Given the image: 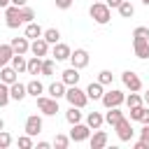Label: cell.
Returning <instances> with one entry per match:
<instances>
[{"mask_svg": "<svg viewBox=\"0 0 149 149\" xmlns=\"http://www.w3.org/2000/svg\"><path fill=\"white\" fill-rule=\"evenodd\" d=\"M28 0H12V5H16V7H23Z\"/></svg>", "mask_w": 149, "mask_h": 149, "instance_id": "7dc6e473", "label": "cell"}, {"mask_svg": "<svg viewBox=\"0 0 149 149\" xmlns=\"http://www.w3.org/2000/svg\"><path fill=\"white\" fill-rule=\"evenodd\" d=\"M19 79V72L12 68V65H2L0 68V81H5V84H14Z\"/></svg>", "mask_w": 149, "mask_h": 149, "instance_id": "e0dca14e", "label": "cell"}, {"mask_svg": "<svg viewBox=\"0 0 149 149\" xmlns=\"http://www.w3.org/2000/svg\"><path fill=\"white\" fill-rule=\"evenodd\" d=\"M133 40H149V28L147 26H137L133 30Z\"/></svg>", "mask_w": 149, "mask_h": 149, "instance_id": "d590c367", "label": "cell"}, {"mask_svg": "<svg viewBox=\"0 0 149 149\" xmlns=\"http://www.w3.org/2000/svg\"><path fill=\"white\" fill-rule=\"evenodd\" d=\"M79 70L77 68H68V70H63V77H61V81L65 84V86H74V84H79Z\"/></svg>", "mask_w": 149, "mask_h": 149, "instance_id": "2e32d148", "label": "cell"}, {"mask_svg": "<svg viewBox=\"0 0 149 149\" xmlns=\"http://www.w3.org/2000/svg\"><path fill=\"white\" fill-rule=\"evenodd\" d=\"M54 2H56V7H58V9H68V7H72V2H74V0H54Z\"/></svg>", "mask_w": 149, "mask_h": 149, "instance_id": "b9f144b4", "label": "cell"}, {"mask_svg": "<svg viewBox=\"0 0 149 149\" xmlns=\"http://www.w3.org/2000/svg\"><path fill=\"white\" fill-rule=\"evenodd\" d=\"M65 100L70 102V105H74V107H86V102H88V95H86V91H81L77 84L74 86H68L65 88Z\"/></svg>", "mask_w": 149, "mask_h": 149, "instance_id": "7a4b0ae2", "label": "cell"}, {"mask_svg": "<svg viewBox=\"0 0 149 149\" xmlns=\"http://www.w3.org/2000/svg\"><path fill=\"white\" fill-rule=\"evenodd\" d=\"M142 102H147V105H149V91L144 93V98H142Z\"/></svg>", "mask_w": 149, "mask_h": 149, "instance_id": "681fc988", "label": "cell"}, {"mask_svg": "<svg viewBox=\"0 0 149 149\" xmlns=\"http://www.w3.org/2000/svg\"><path fill=\"white\" fill-rule=\"evenodd\" d=\"M12 144V135L7 130H0V149H7Z\"/></svg>", "mask_w": 149, "mask_h": 149, "instance_id": "ab89813d", "label": "cell"}, {"mask_svg": "<svg viewBox=\"0 0 149 149\" xmlns=\"http://www.w3.org/2000/svg\"><path fill=\"white\" fill-rule=\"evenodd\" d=\"M133 149H149V147H147V144H144V142H142V140H137V142H135V144H133Z\"/></svg>", "mask_w": 149, "mask_h": 149, "instance_id": "f6af8a7d", "label": "cell"}, {"mask_svg": "<svg viewBox=\"0 0 149 149\" xmlns=\"http://www.w3.org/2000/svg\"><path fill=\"white\" fill-rule=\"evenodd\" d=\"M116 9H119V14H121L123 19H130V16L135 14V7H133V5L128 2V0H123V2H121V5L116 7Z\"/></svg>", "mask_w": 149, "mask_h": 149, "instance_id": "f1b7e54d", "label": "cell"}, {"mask_svg": "<svg viewBox=\"0 0 149 149\" xmlns=\"http://www.w3.org/2000/svg\"><path fill=\"white\" fill-rule=\"evenodd\" d=\"M102 93H105V88H102L100 81H91V84L86 86V95H88V100H100Z\"/></svg>", "mask_w": 149, "mask_h": 149, "instance_id": "d6986e66", "label": "cell"}, {"mask_svg": "<svg viewBox=\"0 0 149 149\" xmlns=\"http://www.w3.org/2000/svg\"><path fill=\"white\" fill-rule=\"evenodd\" d=\"M88 16H91L95 23L105 26V23H109V19H112V9L100 0V2H93V5L88 7Z\"/></svg>", "mask_w": 149, "mask_h": 149, "instance_id": "6da1fadb", "label": "cell"}, {"mask_svg": "<svg viewBox=\"0 0 149 149\" xmlns=\"http://www.w3.org/2000/svg\"><path fill=\"white\" fill-rule=\"evenodd\" d=\"M123 102H126L128 107H135V105H142V95H140L137 91H130V95H128V98H126Z\"/></svg>", "mask_w": 149, "mask_h": 149, "instance_id": "e575fe53", "label": "cell"}, {"mask_svg": "<svg viewBox=\"0 0 149 149\" xmlns=\"http://www.w3.org/2000/svg\"><path fill=\"white\" fill-rule=\"evenodd\" d=\"M9 44H12L14 54H23V56H26V54L30 51V42H28V37H26V35H23V37H12V42H9Z\"/></svg>", "mask_w": 149, "mask_h": 149, "instance_id": "4fadbf2b", "label": "cell"}, {"mask_svg": "<svg viewBox=\"0 0 149 149\" xmlns=\"http://www.w3.org/2000/svg\"><path fill=\"white\" fill-rule=\"evenodd\" d=\"M35 100H37L40 112H42V114H47V116H54L56 112H61V109H58V100H56V98H51V95H37Z\"/></svg>", "mask_w": 149, "mask_h": 149, "instance_id": "3957f363", "label": "cell"}, {"mask_svg": "<svg viewBox=\"0 0 149 149\" xmlns=\"http://www.w3.org/2000/svg\"><path fill=\"white\" fill-rule=\"evenodd\" d=\"M12 56H14L12 44H0V68H2V65H7V63L12 61Z\"/></svg>", "mask_w": 149, "mask_h": 149, "instance_id": "83f0119b", "label": "cell"}, {"mask_svg": "<svg viewBox=\"0 0 149 149\" xmlns=\"http://www.w3.org/2000/svg\"><path fill=\"white\" fill-rule=\"evenodd\" d=\"M9 63H12V68H14L19 74H21V72H26V65H28V61L23 58V54H14Z\"/></svg>", "mask_w": 149, "mask_h": 149, "instance_id": "484cf974", "label": "cell"}, {"mask_svg": "<svg viewBox=\"0 0 149 149\" xmlns=\"http://www.w3.org/2000/svg\"><path fill=\"white\" fill-rule=\"evenodd\" d=\"M9 84H5V81H0V107H5V105H9Z\"/></svg>", "mask_w": 149, "mask_h": 149, "instance_id": "4dcf8cb0", "label": "cell"}, {"mask_svg": "<svg viewBox=\"0 0 149 149\" xmlns=\"http://www.w3.org/2000/svg\"><path fill=\"white\" fill-rule=\"evenodd\" d=\"M30 54H33V56H40V58L47 56V54H49V42H47L44 37L33 40V42H30Z\"/></svg>", "mask_w": 149, "mask_h": 149, "instance_id": "7c38bea8", "label": "cell"}, {"mask_svg": "<svg viewBox=\"0 0 149 149\" xmlns=\"http://www.w3.org/2000/svg\"><path fill=\"white\" fill-rule=\"evenodd\" d=\"M91 137V128L86 126V123H72V130H70V140L72 142H84V140H88Z\"/></svg>", "mask_w": 149, "mask_h": 149, "instance_id": "52a82bcc", "label": "cell"}, {"mask_svg": "<svg viewBox=\"0 0 149 149\" xmlns=\"http://www.w3.org/2000/svg\"><path fill=\"white\" fill-rule=\"evenodd\" d=\"M88 144H91V149H102L107 144V133L100 130V128H95V133L88 137Z\"/></svg>", "mask_w": 149, "mask_h": 149, "instance_id": "9a60e30c", "label": "cell"}, {"mask_svg": "<svg viewBox=\"0 0 149 149\" xmlns=\"http://www.w3.org/2000/svg\"><path fill=\"white\" fill-rule=\"evenodd\" d=\"M102 2H105V5H107V7L112 9V7H119V5L123 2V0H102Z\"/></svg>", "mask_w": 149, "mask_h": 149, "instance_id": "7bdbcfd3", "label": "cell"}, {"mask_svg": "<svg viewBox=\"0 0 149 149\" xmlns=\"http://www.w3.org/2000/svg\"><path fill=\"white\" fill-rule=\"evenodd\" d=\"M112 79H114V74H112L109 70H100V72H98V81H100L102 86H109Z\"/></svg>", "mask_w": 149, "mask_h": 149, "instance_id": "836d02e7", "label": "cell"}, {"mask_svg": "<svg viewBox=\"0 0 149 149\" xmlns=\"http://www.w3.org/2000/svg\"><path fill=\"white\" fill-rule=\"evenodd\" d=\"M0 130H5V119L0 116Z\"/></svg>", "mask_w": 149, "mask_h": 149, "instance_id": "f907efd6", "label": "cell"}, {"mask_svg": "<svg viewBox=\"0 0 149 149\" xmlns=\"http://www.w3.org/2000/svg\"><path fill=\"white\" fill-rule=\"evenodd\" d=\"M16 144H19L21 149H33V137L26 133V135H21V137L16 140Z\"/></svg>", "mask_w": 149, "mask_h": 149, "instance_id": "f35d334b", "label": "cell"}, {"mask_svg": "<svg viewBox=\"0 0 149 149\" xmlns=\"http://www.w3.org/2000/svg\"><path fill=\"white\" fill-rule=\"evenodd\" d=\"M128 109H130V121H140L142 112H144V105H135V107H128Z\"/></svg>", "mask_w": 149, "mask_h": 149, "instance_id": "74e56055", "label": "cell"}, {"mask_svg": "<svg viewBox=\"0 0 149 149\" xmlns=\"http://www.w3.org/2000/svg\"><path fill=\"white\" fill-rule=\"evenodd\" d=\"M93 2H100V0H93Z\"/></svg>", "mask_w": 149, "mask_h": 149, "instance_id": "f5cc1de1", "label": "cell"}, {"mask_svg": "<svg viewBox=\"0 0 149 149\" xmlns=\"http://www.w3.org/2000/svg\"><path fill=\"white\" fill-rule=\"evenodd\" d=\"M21 19H23V23H30V21H35V12H33V7L23 5V7H21Z\"/></svg>", "mask_w": 149, "mask_h": 149, "instance_id": "d6a6232c", "label": "cell"}, {"mask_svg": "<svg viewBox=\"0 0 149 149\" xmlns=\"http://www.w3.org/2000/svg\"><path fill=\"white\" fill-rule=\"evenodd\" d=\"M26 72H28V74H40V72H42V58H40V56H33V58H28Z\"/></svg>", "mask_w": 149, "mask_h": 149, "instance_id": "d4e9b609", "label": "cell"}, {"mask_svg": "<svg viewBox=\"0 0 149 149\" xmlns=\"http://www.w3.org/2000/svg\"><path fill=\"white\" fill-rule=\"evenodd\" d=\"M102 116H105V123H109V126L114 128V123H116L119 119H123V112H121L119 107H107V112H105Z\"/></svg>", "mask_w": 149, "mask_h": 149, "instance_id": "44dd1931", "label": "cell"}, {"mask_svg": "<svg viewBox=\"0 0 149 149\" xmlns=\"http://www.w3.org/2000/svg\"><path fill=\"white\" fill-rule=\"evenodd\" d=\"M42 26L40 23H35V21H30V23H26V30H23V35L28 37V40H37V37H42Z\"/></svg>", "mask_w": 149, "mask_h": 149, "instance_id": "ffe728a7", "label": "cell"}, {"mask_svg": "<svg viewBox=\"0 0 149 149\" xmlns=\"http://www.w3.org/2000/svg\"><path fill=\"white\" fill-rule=\"evenodd\" d=\"M5 23H7V28H19V26H23V19H21V7H16V5L5 7Z\"/></svg>", "mask_w": 149, "mask_h": 149, "instance_id": "5b68a950", "label": "cell"}, {"mask_svg": "<svg viewBox=\"0 0 149 149\" xmlns=\"http://www.w3.org/2000/svg\"><path fill=\"white\" fill-rule=\"evenodd\" d=\"M65 88H68V86H65L63 81H54V84H49L47 93H49L51 98H56V100H58V98H65Z\"/></svg>", "mask_w": 149, "mask_h": 149, "instance_id": "7402d4cb", "label": "cell"}, {"mask_svg": "<svg viewBox=\"0 0 149 149\" xmlns=\"http://www.w3.org/2000/svg\"><path fill=\"white\" fill-rule=\"evenodd\" d=\"M12 5V0H0V9H5V7H9Z\"/></svg>", "mask_w": 149, "mask_h": 149, "instance_id": "c3c4849f", "label": "cell"}, {"mask_svg": "<svg viewBox=\"0 0 149 149\" xmlns=\"http://www.w3.org/2000/svg\"><path fill=\"white\" fill-rule=\"evenodd\" d=\"M102 123H105V116H102L100 112H88V114H86V126H88V128L95 130V128H100Z\"/></svg>", "mask_w": 149, "mask_h": 149, "instance_id": "603a6c76", "label": "cell"}, {"mask_svg": "<svg viewBox=\"0 0 149 149\" xmlns=\"http://www.w3.org/2000/svg\"><path fill=\"white\" fill-rule=\"evenodd\" d=\"M121 81H123V86H126L128 91H140V88H142V79H140L133 70H126V72L121 74Z\"/></svg>", "mask_w": 149, "mask_h": 149, "instance_id": "9c48e42d", "label": "cell"}, {"mask_svg": "<svg viewBox=\"0 0 149 149\" xmlns=\"http://www.w3.org/2000/svg\"><path fill=\"white\" fill-rule=\"evenodd\" d=\"M26 95H28V93H26V84H21L19 79H16L14 84H9V98H12V100L21 102V100H23Z\"/></svg>", "mask_w": 149, "mask_h": 149, "instance_id": "5bb4252c", "label": "cell"}, {"mask_svg": "<svg viewBox=\"0 0 149 149\" xmlns=\"http://www.w3.org/2000/svg\"><path fill=\"white\" fill-rule=\"evenodd\" d=\"M23 130H26L30 137L40 135V133H42V116H37V114H30V116L26 119V126H23Z\"/></svg>", "mask_w": 149, "mask_h": 149, "instance_id": "30bf717a", "label": "cell"}, {"mask_svg": "<svg viewBox=\"0 0 149 149\" xmlns=\"http://www.w3.org/2000/svg\"><path fill=\"white\" fill-rule=\"evenodd\" d=\"M114 128H116V135H119V140L121 142H130L133 140V135H135V130H133V126H130V119H119L116 123H114Z\"/></svg>", "mask_w": 149, "mask_h": 149, "instance_id": "8992f818", "label": "cell"}, {"mask_svg": "<svg viewBox=\"0 0 149 149\" xmlns=\"http://www.w3.org/2000/svg\"><path fill=\"white\" fill-rule=\"evenodd\" d=\"M49 147H51V144H49V142H44V140H42V142H37V149H49Z\"/></svg>", "mask_w": 149, "mask_h": 149, "instance_id": "bcb514c9", "label": "cell"}, {"mask_svg": "<svg viewBox=\"0 0 149 149\" xmlns=\"http://www.w3.org/2000/svg\"><path fill=\"white\" fill-rule=\"evenodd\" d=\"M142 123H149V107H144V112H142V119H140Z\"/></svg>", "mask_w": 149, "mask_h": 149, "instance_id": "ee69618b", "label": "cell"}, {"mask_svg": "<svg viewBox=\"0 0 149 149\" xmlns=\"http://www.w3.org/2000/svg\"><path fill=\"white\" fill-rule=\"evenodd\" d=\"M42 37H44L49 44H56V42L61 40V33H58V28H47V30L42 33Z\"/></svg>", "mask_w": 149, "mask_h": 149, "instance_id": "f546056e", "label": "cell"}, {"mask_svg": "<svg viewBox=\"0 0 149 149\" xmlns=\"http://www.w3.org/2000/svg\"><path fill=\"white\" fill-rule=\"evenodd\" d=\"M65 119H68V123H70V126H72V123H79V121H81V107L70 105V109L65 112Z\"/></svg>", "mask_w": 149, "mask_h": 149, "instance_id": "4316f807", "label": "cell"}, {"mask_svg": "<svg viewBox=\"0 0 149 149\" xmlns=\"http://www.w3.org/2000/svg\"><path fill=\"white\" fill-rule=\"evenodd\" d=\"M26 93H28V95H33V98L42 95V93H44V86H42V81H37V79H30V81L26 84Z\"/></svg>", "mask_w": 149, "mask_h": 149, "instance_id": "cb8c5ba5", "label": "cell"}, {"mask_svg": "<svg viewBox=\"0 0 149 149\" xmlns=\"http://www.w3.org/2000/svg\"><path fill=\"white\" fill-rule=\"evenodd\" d=\"M142 5H147V7H149V0H142Z\"/></svg>", "mask_w": 149, "mask_h": 149, "instance_id": "816d5d0a", "label": "cell"}, {"mask_svg": "<svg viewBox=\"0 0 149 149\" xmlns=\"http://www.w3.org/2000/svg\"><path fill=\"white\" fill-rule=\"evenodd\" d=\"M140 140H142V142L149 147V123H144V128L140 130Z\"/></svg>", "mask_w": 149, "mask_h": 149, "instance_id": "60d3db41", "label": "cell"}, {"mask_svg": "<svg viewBox=\"0 0 149 149\" xmlns=\"http://www.w3.org/2000/svg\"><path fill=\"white\" fill-rule=\"evenodd\" d=\"M70 54H72V49H70L68 44H63V42H56V44H54V49H51V56H54V61H56V63L68 61V58H70Z\"/></svg>", "mask_w": 149, "mask_h": 149, "instance_id": "8fae6325", "label": "cell"}, {"mask_svg": "<svg viewBox=\"0 0 149 149\" xmlns=\"http://www.w3.org/2000/svg\"><path fill=\"white\" fill-rule=\"evenodd\" d=\"M54 70H56V65H54V58H47V61H42V72H40V74H44V77H51V74H54Z\"/></svg>", "mask_w": 149, "mask_h": 149, "instance_id": "1f68e13d", "label": "cell"}, {"mask_svg": "<svg viewBox=\"0 0 149 149\" xmlns=\"http://www.w3.org/2000/svg\"><path fill=\"white\" fill-rule=\"evenodd\" d=\"M68 144H70V137H68V135H61V133H58V135L54 137V147H56V149H65Z\"/></svg>", "mask_w": 149, "mask_h": 149, "instance_id": "8d00e7d4", "label": "cell"}, {"mask_svg": "<svg viewBox=\"0 0 149 149\" xmlns=\"http://www.w3.org/2000/svg\"><path fill=\"white\" fill-rule=\"evenodd\" d=\"M123 100H126V95H123L119 88H109V91H105L102 98H100V102H102L105 107H121Z\"/></svg>", "mask_w": 149, "mask_h": 149, "instance_id": "277c9868", "label": "cell"}, {"mask_svg": "<svg viewBox=\"0 0 149 149\" xmlns=\"http://www.w3.org/2000/svg\"><path fill=\"white\" fill-rule=\"evenodd\" d=\"M133 49L137 58H149V40H133Z\"/></svg>", "mask_w": 149, "mask_h": 149, "instance_id": "ac0fdd59", "label": "cell"}, {"mask_svg": "<svg viewBox=\"0 0 149 149\" xmlns=\"http://www.w3.org/2000/svg\"><path fill=\"white\" fill-rule=\"evenodd\" d=\"M68 61L72 63V68L84 70V68L88 65V51H86V49H74V51L70 54V58H68Z\"/></svg>", "mask_w": 149, "mask_h": 149, "instance_id": "ba28073f", "label": "cell"}]
</instances>
